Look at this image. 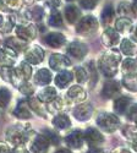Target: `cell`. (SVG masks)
<instances>
[{
	"instance_id": "1",
	"label": "cell",
	"mask_w": 137,
	"mask_h": 153,
	"mask_svg": "<svg viewBox=\"0 0 137 153\" xmlns=\"http://www.w3.org/2000/svg\"><path fill=\"white\" fill-rule=\"evenodd\" d=\"M120 61H121L120 53L115 49H111L101 58V60L98 62V66L107 77H113L118 72V65Z\"/></svg>"
},
{
	"instance_id": "2",
	"label": "cell",
	"mask_w": 137,
	"mask_h": 153,
	"mask_svg": "<svg viewBox=\"0 0 137 153\" xmlns=\"http://www.w3.org/2000/svg\"><path fill=\"white\" fill-rule=\"evenodd\" d=\"M30 138V131L23 126L14 125L6 131V140L14 146H22Z\"/></svg>"
},
{
	"instance_id": "3",
	"label": "cell",
	"mask_w": 137,
	"mask_h": 153,
	"mask_svg": "<svg viewBox=\"0 0 137 153\" xmlns=\"http://www.w3.org/2000/svg\"><path fill=\"white\" fill-rule=\"evenodd\" d=\"M76 31H77V33H80L81 36H84V37L94 34L98 31V20L91 15L82 17L77 25Z\"/></svg>"
},
{
	"instance_id": "4",
	"label": "cell",
	"mask_w": 137,
	"mask_h": 153,
	"mask_svg": "<svg viewBox=\"0 0 137 153\" xmlns=\"http://www.w3.org/2000/svg\"><path fill=\"white\" fill-rule=\"evenodd\" d=\"M97 124L101 129L105 132H114L118 127H119V119L114 114H109V113H102L101 115L97 118Z\"/></svg>"
},
{
	"instance_id": "5",
	"label": "cell",
	"mask_w": 137,
	"mask_h": 153,
	"mask_svg": "<svg viewBox=\"0 0 137 153\" xmlns=\"http://www.w3.org/2000/svg\"><path fill=\"white\" fill-rule=\"evenodd\" d=\"M84 140L87 141V143L91 146V148H94V147H98V145L103 143L104 137L97 129L90 127V129H87V131L84 134Z\"/></svg>"
},
{
	"instance_id": "6",
	"label": "cell",
	"mask_w": 137,
	"mask_h": 153,
	"mask_svg": "<svg viewBox=\"0 0 137 153\" xmlns=\"http://www.w3.org/2000/svg\"><path fill=\"white\" fill-rule=\"evenodd\" d=\"M24 58L28 64H39L44 59V52L39 45H33L26 50Z\"/></svg>"
},
{
	"instance_id": "7",
	"label": "cell",
	"mask_w": 137,
	"mask_h": 153,
	"mask_svg": "<svg viewBox=\"0 0 137 153\" xmlns=\"http://www.w3.org/2000/svg\"><path fill=\"white\" fill-rule=\"evenodd\" d=\"M88 52V48L86 47V44L80 43V42H72L69 47H67V53L70 55H72L76 59H83Z\"/></svg>"
},
{
	"instance_id": "8",
	"label": "cell",
	"mask_w": 137,
	"mask_h": 153,
	"mask_svg": "<svg viewBox=\"0 0 137 153\" xmlns=\"http://www.w3.org/2000/svg\"><path fill=\"white\" fill-rule=\"evenodd\" d=\"M71 62H70L69 58L63 54H53L50 56V59H49V65H50V68L53 70H56V71L69 66Z\"/></svg>"
},
{
	"instance_id": "9",
	"label": "cell",
	"mask_w": 137,
	"mask_h": 153,
	"mask_svg": "<svg viewBox=\"0 0 137 153\" xmlns=\"http://www.w3.org/2000/svg\"><path fill=\"white\" fill-rule=\"evenodd\" d=\"M118 94H120V85L116 81H108L104 83L103 90H102V96L107 99L115 98Z\"/></svg>"
},
{
	"instance_id": "10",
	"label": "cell",
	"mask_w": 137,
	"mask_h": 153,
	"mask_svg": "<svg viewBox=\"0 0 137 153\" xmlns=\"http://www.w3.org/2000/svg\"><path fill=\"white\" fill-rule=\"evenodd\" d=\"M49 149V141L43 135H37L32 142L31 151L33 153H47Z\"/></svg>"
},
{
	"instance_id": "11",
	"label": "cell",
	"mask_w": 137,
	"mask_h": 153,
	"mask_svg": "<svg viewBox=\"0 0 137 153\" xmlns=\"http://www.w3.org/2000/svg\"><path fill=\"white\" fill-rule=\"evenodd\" d=\"M16 34L23 41H30L36 37V27L33 25H20L16 28Z\"/></svg>"
},
{
	"instance_id": "12",
	"label": "cell",
	"mask_w": 137,
	"mask_h": 153,
	"mask_svg": "<svg viewBox=\"0 0 137 153\" xmlns=\"http://www.w3.org/2000/svg\"><path fill=\"white\" fill-rule=\"evenodd\" d=\"M92 113H93V108L91 104H80L73 109L75 118L77 120H81V121L88 120L92 117Z\"/></svg>"
},
{
	"instance_id": "13",
	"label": "cell",
	"mask_w": 137,
	"mask_h": 153,
	"mask_svg": "<svg viewBox=\"0 0 137 153\" xmlns=\"http://www.w3.org/2000/svg\"><path fill=\"white\" fill-rule=\"evenodd\" d=\"M83 140H84V134H82V131L80 130H75L66 136L65 141L67 146L71 148H80L83 143Z\"/></svg>"
},
{
	"instance_id": "14",
	"label": "cell",
	"mask_w": 137,
	"mask_h": 153,
	"mask_svg": "<svg viewBox=\"0 0 137 153\" xmlns=\"http://www.w3.org/2000/svg\"><path fill=\"white\" fill-rule=\"evenodd\" d=\"M16 53L10 48H0V65L1 66H11L15 62Z\"/></svg>"
},
{
	"instance_id": "15",
	"label": "cell",
	"mask_w": 137,
	"mask_h": 153,
	"mask_svg": "<svg viewBox=\"0 0 137 153\" xmlns=\"http://www.w3.org/2000/svg\"><path fill=\"white\" fill-rule=\"evenodd\" d=\"M119 39H120L119 33L114 28L105 30L103 36H102V41H103L104 45H107V47H114V45H116L119 43Z\"/></svg>"
},
{
	"instance_id": "16",
	"label": "cell",
	"mask_w": 137,
	"mask_h": 153,
	"mask_svg": "<svg viewBox=\"0 0 137 153\" xmlns=\"http://www.w3.org/2000/svg\"><path fill=\"white\" fill-rule=\"evenodd\" d=\"M84 98H86V92L80 86L71 87L66 93V99L69 102H72V103H78V102H82Z\"/></svg>"
},
{
	"instance_id": "17",
	"label": "cell",
	"mask_w": 137,
	"mask_h": 153,
	"mask_svg": "<svg viewBox=\"0 0 137 153\" xmlns=\"http://www.w3.org/2000/svg\"><path fill=\"white\" fill-rule=\"evenodd\" d=\"M15 25V16L14 15H0V32L9 33Z\"/></svg>"
},
{
	"instance_id": "18",
	"label": "cell",
	"mask_w": 137,
	"mask_h": 153,
	"mask_svg": "<svg viewBox=\"0 0 137 153\" xmlns=\"http://www.w3.org/2000/svg\"><path fill=\"white\" fill-rule=\"evenodd\" d=\"M66 42L65 37L61 33H49L45 38V43L52 48H60Z\"/></svg>"
},
{
	"instance_id": "19",
	"label": "cell",
	"mask_w": 137,
	"mask_h": 153,
	"mask_svg": "<svg viewBox=\"0 0 137 153\" xmlns=\"http://www.w3.org/2000/svg\"><path fill=\"white\" fill-rule=\"evenodd\" d=\"M116 12L121 16V17H126V19H133L135 17V9H133V5H131L130 3L127 1H121L118 6V10Z\"/></svg>"
},
{
	"instance_id": "20",
	"label": "cell",
	"mask_w": 137,
	"mask_h": 153,
	"mask_svg": "<svg viewBox=\"0 0 137 153\" xmlns=\"http://www.w3.org/2000/svg\"><path fill=\"white\" fill-rule=\"evenodd\" d=\"M14 114H15V117H17L20 119H28V118H31L28 102H26V100L19 102V104L16 105V108L14 110Z\"/></svg>"
},
{
	"instance_id": "21",
	"label": "cell",
	"mask_w": 137,
	"mask_h": 153,
	"mask_svg": "<svg viewBox=\"0 0 137 153\" xmlns=\"http://www.w3.org/2000/svg\"><path fill=\"white\" fill-rule=\"evenodd\" d=\"M121 71L126 77H129V76H137V61L133 59L124 60Z\"/></svg>"
},
{
	"instance_id": "22",
	"label": "cell",
	"mask_w": 137,
	"mask_h": 153,
	"mask_svg": "<svg viewBox=\"0 0 137 153\" xmlns=\"http://www.w3.org/2000/svg\"><path fill=\"white\" fill-rule=\"evenodd\" d=\"M34 81L37 85H41V86H45L48 83H50L52 72L47 69H41L39 71H37V74L34 76Z\"/></svg>"
},
{
	"instance_id": "23",
	"label": "cell",
	"mask_w": 137,
	"mask_h": 153,
	"mask_svg": "<svg viewBox=\"0 0 137 153\" xmlns=\"http://www.w3.org/2000/svg\"><path fill=\"white\" fill-rule=\"evenodd\" d=\"M6 47L10 48L11 50H14L15 53L22 52V50L26 48V41L21 39L19 37H14V38H10V39L6 41Z\"/></svg>"
},
{
	"instance_id": "24",
	"label": "cell",
	"mask_w": 137,
	"mask_h": 153,
	"mask_svg": "<svg viewBox=\"0 0 137 153\" xmlns=\"http://www.w3.org/2000/svg\"><path fill=\"white\" fill-rule=\"evenodd\" d=\"M72 77L73 76H72V74L70 71L64 70V71L59 72V75L55 77V83H56V86L59 88H65L72 81Z\"/></svg>"
},
{
	"instance_id": "25",
	"label": "cell",
	"mask_w": 137,
	"mask_h": 153,
	"mask_svg": "<svg viewBox=\"0 0 137 153\" xmlns=\"http://www.w3.org/2000/svg\"><path fill=\"white\" fill-rule=\"evenodd\" d=\"M65 16H66V19L70 23H76L77 20L80 19V16H81V11L77 6L69 5L65 9Z\"/></svg>"
},
{
	"instance_id": "26",
	"label": "cell",
	"mask_w": 137,
	"mask_h": 153,
	"mask_svg": "<svg viewBox=\"0 0 137 153\" xmlns=\"http://www.w3.org/2000/svg\"><path fill=\"white\" fill-rule=\"evenodd\" d=\"M131 103V99L127 98V97H120L115 100V103H114V110L115 113L118 114H125L129 105Z\"/></svg>"
},
{
	"instance_id": "27",
	"label": "cell",
	"mask_w": 137,
	"mask_h": 153,
	"mask_svg": "<svg viewBox=\"0 0 137 153\" xmlns=\"http://www.w3.org/2000/svg\"><path fill=\"white\" fill-rule=\"evenodd\" d=\"M55 98H56V91L53 87H45L43 91L38 93V99L41 102H45V103H49V102H52Z\"/></svg>"
},
{
	"instance_id": "28",
	"label": "cell",
	"mask_w": 137,
	"mask_h": 153,
	"mask_svg": "<svg viewBox=\"0 0 137 153\" xmlns=\"http://www.w3.org/2000/svg\"><path fill=\"white\" fill-rule=\"evenodd\" d=\"M53 124L58 127L60 130H64V129H67L70 126L71 121H70V118L66 115V114H56L53 119Z\"/></svg>"
},
{
	"instance_id": "29",
	"label": "cell",
	"mask_w": 137,
	"mask_h": 153,
	"mask_svg": "<svg viewBox=\"0 0 137 153\" xmlns=\"http://www.w3.org/2000/svg\"><path fill=\"white\" fill-rule=\"evenodd\" d=\"M132 28V21L130 19H126V17H120L118 19V21L115 22V30L118 32H121V33H125L127 31H130Z\"/></svg>"
},
{
	"instance_id": "30",
	"label": "cell",
	"mask_w": 137,
	"mask_h": 153,
	"mask_svg": "<svg viewBox=\"0 0 137 153\" xmlns=\"http://www.w3.org/2000/svg\"><path fill=\"white\" fill-rule=\"evenodd\" d=\"M10 99H11V93L7 88L5 87L0 88V111H3L7 107Z\"/></svg>"
},
{
	"instance_id": "31",
	"label": "cell",
	"mask_w": 137,
	"mask_h": 153,
	"mask_svg": "<svg viewBox=\"0 0 137 153\" xmlns=\"http://www.w3.org/2000/svg\"><path fill=\"white\" fill-rule=\"evenodd\" d=\"M48 23L53 27H63V17H61L60 12L56 10H53L48 19Z\"/></svg>"
},
{
	"instance_id": "32",
	"label": "cell",
	"mask_w": 137,
	"mask_h": 153,
	"mask_svg": "<svg viewBox=\"0 0 137 153\" xmlns=\"http://www.w3.org/2000/svg\"><path fill=\"white\" fill-rule=\"evenodd\" d=\"M64 108V102L61 98H55L52 102H49L48 104V110L53 114H59V111Z\"/></svg>"
},
{
	"instance_id": "33",
	"label": "cell",
	"mask_w": 137,
	"mask_h": 153,
	"mask_svg": "<svg viewBox=\"0 0 137 153\" xmlns=\"http://www.w3.org/2000/svg\"><path fill=\"white\" fill-rule=\"evenodd\" d=\"M113 19H114V9L111 5H107L102 12V22L104 25H110Z\"/></svg>"
},
{
	"instance_id": "34",
	"label": "cell",
	"mask_w": 137,
	"mask_h": 153,
	"mask_svg": "<svg viewBox=\"0 0 137 153\" xmlns=\"http://www.w3.org/2000/svg\"><path fill=\"white\" fill-rule=\"evenodd\" d=\"M135 50H136V47L130 39H124L121 42V52L125 55H133Z\"/></svg>"
},
{
	"instance_id": "35",
	"label": "cell",
	"mask_w": 137,
	"mask_h": 153,
	"mask_svg": "<svg viewBox=\"0 0 137 153\" xmlns=\"http://www.w3.org/2000/svg\"><path fill=\"white\" fill-rule=\"evenodd\" d=\"M122 83L127 90L136 92L137 91V76H129V77H124L122 79Z\"/></svg>"
},
{
	"instance_id": "36",
	"label": "cell",
	"mask_w": 137,
	"mask_h": 153,
	"mask_svg": "<svg viewBox=\"0 0 137 153\" xmlns=\"http://www.w3.org/2000/svg\"><path fill=\"white\" fill-rule=\"evenodd\" d=\"M28 105L38 114V115H42V117H45V111L43 109V107L41 105V102L39 99H37V98H31L28 100Z\"/></svg>"
},
{
	"instance_id": "37",
	"label": "cell",
	"mask_w": 137,
	"mask_h": 153,
	"mask_svg": "<svg viewBox=\"0 0 137 153\" xmlns=\"http://www.w3.org/2000/svg\"><path fill=\"white\" fill-rule=\"evenodd\" d=\"M27 15H28L30 19H33V20L39 21V20L43 17V15H44V11H43V9L39 7V6H34V7H32V9L27 12Z\"/></svg>"
},
{
	"instance_id": "38",
	"label": "cell",
	"mask_w": 137,
	"mask_h": 153,
	"mask_svg": "<svg viewBox=\"0 0 137 153\" xmlns=\"http://www.w3.org/2000/svg\"><path fill=\"white\" fill-rule=\"evenodd\" d=\"M22 0H0V5L6 6V10H16L21 6Z\"/></svg>"
},
{
	"instance_id": "39",
	"label": "cell",
	"mask_w": 137,
	"mask_h": 153,
	"mask_svg": "<svg viewBox=\"0 0 137 153\" xmlns=\"http://www.w3.org/2000/svg\"><path fill=\"white\" fill-rule=\"evenodd\" d=\"M124 135L132 141H137V127L136 126H125L122 130Z\"/></svg>"
},
{
	"instance_id": "40",
	"label": "cell",
	"mask_w": 137,
	"mask_h": 153,
	"mask_svg": "<svg viewBox=\"0 0 137 153\" xmlns=\"http://www.w3.org/2000/svg\"><path fill=\"white\" fill-rule=\"evenodd\" d=\"M43 136L49 141V143H52V145H58L60 142V138L56 134H54L53 131L50 130H43Z\"/></svg>"
},
{
	"instance_id": "41",
	"label": "cell",
	"mask_w": 137,
	"mask_h": 153,
	"mask_svg": "<svg viewBox=\"0 0 137 153\" xmlns=\"http://www.w3.org/2000/svg\"><path fill=\"white\" fill-rule=\"evenodd\" d=\"M75 74H76V80L78 83H84L88 80V75H87V72L83 68H76L75 69Z\"/></svg>"
},
{
	"instance_id": "42",
	"label": "cell",
	"mask_w": 137,
	"mask_h": 153,
	"mask_svg": "<svg viewBox=\"0 0 137 153\" xmlns=\"http://www.w3.org/2000/svg\"><path fill=\"white\" fill-rule=\"evenodd\" d=\"M12 69L11 66H1L0 68V74H1V77L7 81V82H11V76H12Z\"/></svg>"
},
{
	"instance_id": "43",
	"label": "cell",
	"mask_w": 137,
	"mask_h": 153,
	"mask_svg": "<svg viewBox=\"0 0 137 153\" xmlns=\"http://www.w3.org/2000/svg\"><path fill=\"white\" fill-rule=\"evenodd\" d=\"M20 69H21V71L23 72V75H24V77H26V80H28V79L31 77V74H32V68L30 66V64H28L27 61L21 62Z\"/></svg>"
},
{
	"instance_id": "44",
	"label": "cell",
	"mask_w": 137,
	"mask_h": 153,
	"mask_svg": "<svg viewBox=\"0 0 137 153\" xmlns=\"http://www.w3.org/2000/svg\"><path fill=\"white\" fill-rule=\"evenodd\" d=\"M19 88H20V91H21L23 94H31V93H33V91H34L33 86H32L31 83H28L27 81L24 82L23 85H21Z\"/></svg>"
},
{
	"instance_id": "45",
	"label": "cell",
	"mask_w": 137,
	"mask_h": 153,
	"mask_svg": "<svg viewBox=\"0 0 137 153\" xmlns=\"http://www.w3.org/2000/svg\"><path fill=\"white\" fill-rule=\"evenodd\" d=\"M90 70H91V72H88V79H92L91 86L93 87L94 83L97 82V70H96V68H94V65H93V61L90 64Z\"/></svg>"
},
{
	"instance_id": "46",
	"label": "cell",
	"mask_w": 137,
	"mask_h": 153,
	"mask_svg": "<svg viewBox=\"0 0 137 153\" xmlns=\"http://www.w3.org/2000/svg\"><path fill=\"white\" fill-rule=\"evenodd\" d=\"M78 1L83 9H93L97 5L98 0H78Z\"/></svg>"
},
{
	"instance_id": "47",
	"label": "cell",
	"mask_w": 137,
	"mask_h": 153,
	"mask_svg": "<svg viewBox=\"0 0 137 153\" xmlns=\"http://www.w3.org/2000/svg\"><path fill=\"white\" fill-rule=\"evenodd\" d=\"M129 119L131 120H137V104L132 105L129 110Z\"/></svg>"
},
{
	"instance_id": "48",
	"label": "cell",
	"mask_w": 137,
	"mask_h": 153,
	"mask_svg": "<svg viewBox=\"0 0 137 153\" xmlns=\"http://www.w3.org/2000/svg\"><path fill=\"white\" fill-rule=\"evenodd\" d=\"M0 153H12V152L10 151V147L6 143L0 142Z\"/></svg>"
},
{
	"instance_id": "49",
	"label": "cell",
	"mask_w": 137,
	"mask_h": 153,
	"mask_svg": "<svg viewBox=\"0 0 137 153\" xmlns=\"http://www.w3.org/2000/svg\"><path fill=\"white\" fill-rule=\"evenodd\" d=\"M47 4H48L49 6H52L53 9H55L56 6H59L60 0H47Z\"/></svg>"
},
{
	"instance_id": "50",
	"label": "cell",
	"mask_w": 137,
	"mask_h": 153,
	"mask_svg": "<svg viewBox=\"0 0 137 153\" xmlns=\"http://www.w3.org/2000/svg\"><path fill=\"white\" fill-rule=\"evenodd\" d=\"M12 153H28V151H26L22 146H17V147L15 148V151L12 152Z\"/></svg>"
},
{
	"instance_id": "51",
	"label": "cell",
	"mask_w": 137,
	"mask_h": 153,
	"mask_svg": "<svg viewBox=\"0 0 137 153\" xmlns=\"http://www.w3.org/2000/svg\"><path fill=\"white\" fill-rule=\"evenodd\" d=\"M86 153H103V151L99 149L98 147H94V148H91L90 151H87Z\"/></svg>"
},
{
	"instance_id": "52",
	"label": "cell",
	"mask_w": 137,
	"mask_h": 153,
	"mask_svg": "<svg viewBox=\"0 0 137 153\" xmlns=\"http://www.w3.org/2000/svg\"><path fill=\"white\" fill-rule=\"evenodd\" d=\"M113 153H130V151L126 149V148H118V149H115Z\"/></svg>"
},
{
	"instance_id": "53",
	"label": "cell",
	"mask_w": 137,
	"mask_h": 153,
	"mask_svg": "<svg viewBox=\"0 0 137 153\" xmlns=\"http://www.w3.org/2000/svg\"><path fill=\"white\" fill-rule=\"evenodd\" d=\"M132 39H133L135 42H137V25L135 26V28H133V31H132Z\"/></svg>"
},
{
	"instance_id": "54",
	"label": "cell",
	"mask_w": 137,
	"mask_h": 153,
	"mask_svg": "<svg viewBox=\"0 0 137 153\" xmlns=\"http://www.w3.org/2000/svg\"><path fill=\"white\" fill-rule=\"evenodd\" d=\"M55 153H71L69 149H65V148H61V149H59V151H56Z\"/></svg>"
},
{
	"instance_id": "55",
	"label": "cell",
	"mask_w": 137,
	"mask_h": 153,
	"mask_svg": "<svg viewBox=\"0 0 137 153\" xmlns=\"http://www.w3.org/2000/svg\"><path fill=\"white\" fill-rule=\"evenodd\" d=\"M133 9H135V12H137V0H133Z\"/></svg>"
},
{
	"instance_id": "56",
	"label": "cell",
	"mask_w": 137,
	"mask_h": 153,
	"mask_svg": "<svg viewBox=\"0 0 137 153\" xmlns=\"http://www.w3.org/2000/svg\"><path fill=\"white\" fill-rule=\"evenodd\" d=\"M132 147H133V149L137 152V141H135V142L132 143Z\"/></svg>"
},
{
	"instance_id": "57",
	"label": "cell",
	"mask_w": 137,
	"mask_h": 153,
	"mask_svg": "<svg viewBox=\"0 0 137 153\" xmlns=\"http://www.w3.org/2000/svg\"><path fill=\"white\" fill-rule=\"evenodd\" d=\"M135 121H136V127H137V120H135Z\"/></svg>"
}]
</instances>
